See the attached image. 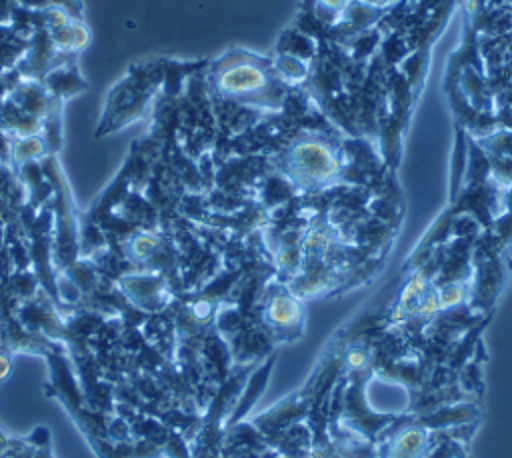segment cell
Here are the masks:
<instances>
[{"label": "cell", "mask_w": 512, "mask_h": 458, "mask_svg": "<svg viewBox=\"0 0 512 458\" xmlns=\"http://www.w3.org/2000/svg\"><path fill=\"white\" fill-rule=\"evenodd\" d=\"M216 92L244 106L278 108L284 98L280 80L270 66L252 54H230L214 68Z\"/></svg>", "instance_id": "cell-1"}, {"label": "cell", "mask_w": 512, "mask_h": 458, "mask_svg": "<svg viewBox=\"0 0 512 458\" xmlns=\"http://www.w3.org/2000/svg\"><path fill=\"white\" fill-rule=\"evenodd\" d=\"M156 84V66L150 62L134 64L130 72H126V76L114 88H110L96 136L116 132L134 122L142 114V108L146 106Z\"/></svg>", "instance_id": "cell-2"}, {"label": "cell", "mask_w": 512, "mask_h": 458, "mask_svg": "<svg viewBox=\"0 0 512 458\" xmlns=\"http://www.w3.org/2000/svg\"><path fill=\"white\" fill-rule=\"evenodd\" d=\"M290 172L294 178L306 186H318L336 174V156L326 146V142L316 138H306L298 142L288 154Z\"/></svg>", "instance_id": "cell-3"}]
</instances>
